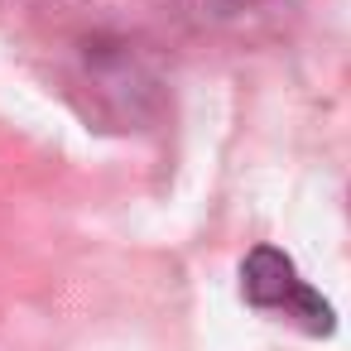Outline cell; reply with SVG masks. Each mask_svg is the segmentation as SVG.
Here are the masks:
<instances>
[{"instance_id":"6da1fadb","label":"cell","mask_w":351,"mask_h":351,"mask_svg":"<svg viewBox=\"0 0 351 351\" xmlns=\"http://www.w3.org/2000/svg\"><path fill=\"white\" fill-rule=\"evenodd\" d=\"M241 293H245L250 308H260V313H269V317H284V322H293V327H303V332H313V337H327V332L337 327L332 303H327V298L298 274V265H293L284 250H274V245H255V250L245 255V265H241Z\"/></svg>"}]
</instances>
